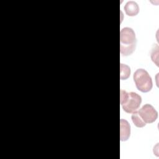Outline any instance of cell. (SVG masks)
Wrapping results in <instances>:
<instances>
[{"mask_svg":"<svg viewBox=\"0 0 159 159\" xmlns=\"http://www.w3.org/2000/svg\"><path fill=\"white\" fill-rule=\"evenodd\" d=\"M137 39L134 30L124 27L120 32V52L124 56L130 55L135 50Z\"/></svg>","mask_w":159,"mask_h":159,"instance_id":"1","label":"cell"},{"mask_svg":"<svg viewBox=\"0 0 159 159\" xmlns=\"http://www.w3.org/2000/svg\"><path fill=\"white\" fill-rule=\"evenodd\" d=\"M142 102V98L134 92L127 93L121 89L120 91V103L123 110L127 113H133L137 111Z\"/></svg>","mask_w":159,"mask_h":159,"instance_id":"2","label":"cell"},{"mask_svg":"<svg viewBox=\"0 0 159 159\" xmlns=\"http://www.w3.org/2000/svg\"><path fill=\"white\" fill-rule=\"evenodd\" d=\"M134 81L137 88L143 93L150 91L153 86L152 80L148 73L144 69H137L134 73Z\"/></svg>","mask_w":159,"mask_h":159,"instance_id":"3","label":"cell"},{"mask_svg":"<svg viewBox=\"0 0 159 159\" xmlns=\"http://www.w3.org/2000/svg\"><path fill=\"white\" fill-rule=\"evenodd\" d=\"M137 112L145 124H150L156 120L158 117V112L155 109L149 104H144Z\"/></svg>","mask_w":159,"mask_h":159,"instance_id":"4","label":"cell"},{"mask_svg":"<svg viewBox=\"0 0 159 159\" xmlns=\"http://www.w3.org/2000/svg\"><path fill=\"white\" fill-rule=\"evenodd\" d=\"M130 135V125L127 120L121 119L120 120V139L121 141H126Z\"/></svg>","mask_w":159,"mask_h":159,"instance_id":"5","label":"cell"},{"mask_svg":"<svg viewBox=\"0 0 159 159\" xmlns=\"http://www.w3.org/2000/svg\"><path fill=\"white\" fill-rule=\"evenodd\" d=\"M124 11L125 14L129 16H135L139 12V7L137 3L133 1H128L125 6Z\"/></svg>","mask_w":159,"mask_h":159,"instance_id":"6","label":"cell"},{"mask_svg":"<svg viewBox=\"0 0 159 159\" xmlns=\"http://www.w3.org/2000/svg\"><path fill=\"white\" fill-rule=\"evenodd\" d=\"M130 75V68L129 66L125 64L120 63V78L121 80H127Z\"/></svg>","mask_w":159,"mask_h":159,"instance_id":"7","label":"cell"},{"mask_svg":"<svg viewBox=\"0 0 159 159\" xmlns=\"http://www.w3.org/2000/svg\"><path fill=\"white\" fill-rule=\"evenodd\" d=\"M131 118H132V120L133 123L134 124V125L136 127H143L145 126L146 124L142 119V118L140 117V116L138 114L137 111L132 113Z\"/></svg>","mask_w":159,"mask_h":159,"instance_id":"8","label":"cell"},{"mask_svg":"<svg viewBox=\"0 0 159 159\" xmlns=\"http://www.w3.org/2000/svg\"><path fill=\"white\" fill-rule=\"evenodd\" d=\"M151 58L152 60L158 66V46L157 44H154L151 50Z\"/></svg>","mask_w":159,"mask_h":159,"instance_id":"9","label":"cell"}]
</instances>
